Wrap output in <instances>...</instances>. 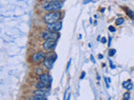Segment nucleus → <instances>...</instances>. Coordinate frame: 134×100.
Instances as JSON below:
<instances>
[{
    "instance_id": "f257e3e1",
    "label": "nucleus",
    "mask_w": 134,
    "mask_h": 100,
    "mask_svg": "<svg viewBox=\"0 0 134 100\" xmlns=\"http://www.w3.org/2000/svg\"><path fill=\"white\" fill-rule=\"evenodd\" d=\"M63 7V2L61 0H51L49 2H46L44 4V10L49 12H55L62 9Z\"/></svg>"
},
{
    "instance_id": "1a4fd4ad",
    "label": "nucleus",
    "mask_w": 134,
    "mask_h": 100,
    "mask_svg": "<svg viewBox=\"0 0 134 100\" xmlns=\"http://www.w3.org/2000/svg\"><path fill=\"white\" fill-rule=\"evenodd\" d=\"M33 94L35 95V96H48L49 92L44 89H37L33 92Z\"/></svg>"
},
{
    "instance_id": "412c9836",
    "label": "nucleus",
    "mask_w": 134,
    "mask_h": 100,
    "mask_svg": "<svg viewBox=\"0 0 134 100\" xmlns=\"http://www.w3.org/2000/svg\"><path fill=\"white\" fill-rule=\"evenodd\" d=\"M91 2H92V0H84V1H83V4H88V3H91Z\"/></svg>"
},
{
    "instance_id": "2eb2a0df",
    "label": "nucleus",
    "mask_w": 134,
    "mask_h": 100,
    "mask_svg": "<svg viewBox=\"0 0 134 100\" xmlns=\"http://www.w3.org/2000/svg\"><path fill=\"white\" fill-rule=\"evenodd\" d=\"M116 53V50L115 48H112V49H110L109 52H108V55H109L110 57H112L115 55V53Z\"/></svg>"
},
{
    "instance_id": "bb28decb",
    "label": "nucleus",
    "mask_w": 134,
    "mask_h": 100,
    "mask_svg": "<svg viewBox=\"0 0 134 100\" xmlns=\"http://www.w3.org/2000/svg\"><path fill=\"white\" fill-rule=\"evenodd\" d=\"M111 38L109 37V43H108V46L110 47V45H111Z\"/></svg>"
},
{
    "instance_id": "39448f33",
    "label": "nucleus",
    "mask_w": 134,
    "mask_h": 100,
    "mask_svg": "<svg viewBox=\"0 0 134 100\" xmlns=\"http://www.w3.org/2000/svg\"><path fill=\"white\" fill-rule=\"evenodd\" d=\"M61 28H62V23L59 21L55 22V23H53L47 24L48 30L51 32H59V31H60Z\"/></svg>"
},
{
    "instance_id": "f8f14e48",
    "label": "nucleus",
    "mask_w": 134,
    "mask_h": 100,
    "mask_svg": "<svg viewBox=\"0 0 134 100\" xmlns=\"http://www.w3.org/2000/svg\"><path fill=\"white\" fill-rule=\"evenodd\" d=\"M30 100H47V98L46 96H34L31 97L30 98Z\"/></svg>"
},
{
    "instance_id": "c756f323",
    "label": "nucleus",
    "mask_w": 134,
    "mask_h": 100,
    "mask_svg": "<svg viewBox=\"0 0 134 100\" xmlns=\"http://www.w3.org/2000/svg\"><path fill=\"white\" fill-rule=\"evenodd\" d=\"M109 100H111V98H109Z\"/></svg>"
},
{
    "instance_id": "6e6552de",
    "label": "nucleus",
    "mask_w": 134,
    "mask_h": 100,
    "mask_svg": "<svg viewBox=\"0 0 134 100\" xmlns=\"http://www.w3.org/2000/svg\"><path fill=\"white\" fill-rule=\"evenodd\" d=\"M44 56V54L43 52H38V53H34V54L32 55L31 58L34 62H39L41 59H43Z\"/></svg>"
},
{
    "instance_id": "ddd939ff",
    "label": "nucleus",
    "mask_w": 134,
    "mask_h": 100,
    "mask_svg": "<svg viewBox=\"0 0 134 100\" xmlns=\"http://www.w3.org/2000/svg\"><path fill=\"white\" fill-rule=\"evenodd\" d=\"M126 13H127V14L131 18L134 19V12L133 11L131 10V9H127V10H126Z\"/></svg>"
},
{
    "instance_id": "9b49d317",
    "label": "nucleus",
    "mask_w": 134,
    "mask_h": 100,
    "mask_svg": "<svg viewBox=\"0 0 134 100\" xmlns=\"http://www.w3.org/2000/svg\"><path fill=\"white\" fill-rule=\"evenodd\" d=\"M35 86L38 89H45V88H47V84L44 83H43V82L37 83Z\"/></svg>"
},
{
    "instance_id": "4be33fe9",
    "label": "nucleus",
    "mask_w": 134,
    "mask_h": 100,
    "mask_svg": "<svg viewBox=\"0 0 134 100\" xmlns=\"http://www.w3.org/2000/svg\"><path fill=\"white\" fill-rule=\"evenodd\" d=\"M91 62L93 63H96V60H95V58H94L93 55H91Z\"/></svg>"
},
{
    "instance_id": "a211bd4d",
    "label": "nucleus",
    "mask_w": 134,
    "mask_h": 100,
    "mask_svg": "<svg viewBox=\"0 0 134 100\" xmlns=\"http://www.w3.org/2000/svg\"><path fill=\"white\" fill-rule=\"evenodd\" d=\"M100 43H106V39L105 37H102V39H100Z\"/></svg>"
},
{
    "instance_id": "f3484780",
    "label": "nucleus",
    "mask_w": 134,
    "mask_h": 100,
    "mask_svg": "<svg viewBox=\"0 0 134 100\" xmlns=\"http://www.w3.org/2000/svg\"><path fill=\"white\" fill-rule=\"evenodd\" d=\"M108 30H109L110 32H111V33H113V32L116 31V28H115L114 27L112 26V25H111V26L108 27Z\"/></svg>"
},
{
    "instance_id": "20e7f679",
    "label": "nucleus",
    "mask_w": 134,
    "mask_h": 100,
    "mask_svg": "<svg viewBox=\"0 0 134 100\" xmlns=\"http://www.w3.org/2000/svg\"><path fill=\"white\" fill-rule=\"evenodd\" d=\"M42 38L45 40L47 39H53L56 41L60 38V34L57 33L56 32H51V31H45L43 33Z\"/></svg>"
},
{
    "instance_id": "f03ea898",
    "label": "nucleus",
    "mask_w": 134,
    "mask_h": 100,
    "mask_svg": "<svg viewBox=\"0 0 134 100\" xmlns=\"http://www.w3.org/2000/svg\"><path fill=\"white\" fill-rule=\"evenodd\" d=\"M61 18V13L55 11V12H49V13L45 14L44 17V20L47 24L53 23L58 22Z\"/></svg>"
},
{
    "instance_id": "9d476101",
    "label": "nucleus",
    "mask_w": 134,
    "mask_h": 100,
    "mask_svg": "<svg viewBox=\"0 0 134 100\" xmlns=\"http://www.w3.org/2000/svg\"><path fill=\"white\" fill-rule=\"evenodd\" d=\"M132 86H133V85H132L131 80H127L122 83V87H123L124 88H126L127 90H131L132 88Z\"/></svg>"
},
{
    "instance_id": "b1692460",
    "label": "nucleus",
    "mask_w": 134,
    "mask_h": 100,
    "mask_svg": "<svg viewBox=\"0 0 134 100\" xmlns=\"http://www.w3.org/2000/svg\"><path fill=\"white\" fill-rule=\"evenodd\" d=\"M109 62H110V66H111V69H115V66L112 64V62H111V60H110Z\"/></svg>"
},
{
    "instance_id": "423d86ee",
    "label": "nucleus",
    "mask_w": 134,
    "mask_h": 100,
    "mask_svg": "<svg viewBox=\"0 0 134 100\" xmlns=\"http://www.w3.org/2000/svg\"><path fill=\"white\" fill-rule=\"evenodd\" d=\"M56 44V41L53 40V39H47V40L44 41V43H43V48H44V50L46 51H49L50 49L54 48Z\"/></svg>"
},
{
    "instance_id": "aec40b11",
    "label": "nucleus",
    "mask_w": 134,
    "mask_h": 100,
    "mask_svg": "<svg viewBox=\"0 0 134 100\" xmlns=\"http://www.w3.org/2000/svg\"><path fill=\"white\" fill-rule=\"evenodd\" d=\"M71 59H70L69 63H68V65H67V67H66V71L69 70V68H70V66H71Z\"/></svg>"
},
{
    "instance_id": "393cba45",
    "label": "nucleus",
    "mask_w": 134,
    "mask_h": 100,
    "mask_svg": "<svg viewBox=\"0 0 134 100\" xmlns=\"http://www.w3.org/2000/svg\"><path fill=\"white\" fill-rule=\"evenodd\" d=\"M98 58H100V59H102V58H103V55L102 54H99L98 55Z\"/></svg>"
},
{
    "instance_id": "4468645a",
    "label": "nucleus",
    "mask_w": 134,
    "mask_h": 100,
    "mask_svg": "<svg viewBox=\"0 0 134 100\" xmlns=\"http://www.w3.org/2000/svg\"><path fill=\"white\" fill-rule=\"evenodd\" d=\"M124 21H125V20H124L123 18H118L116 20V25H121L124 23Z\"/></svg>"
},
{
    "instance_id": "c85d7f7f",
    "label": "nucleus",
    "mask_w": 134,
    "mask_h": 100,
    "mask_svg": "<svg viewBox=\"0 0 134 100\" xmlns=\"http://www.w3.org/2000/svg\"><path fill=\"white\" fill-rule=\"evenodd\" d=\"M100 36L99 35V36H98V38H97V40H98V41H100Z\"/></svg>"
},
{
    "instance_id": "cd10ccee",
    "label": "nucleus",
    "mask_w": 134,
    "mask_h": 100,
    "mask_svg": "<svg viewBox=\"0 0 134 100\" xmlns=\"http://www.w3.org/2000/svg\"><path fill=\"white\" fill-rule=\"evenodd\" d=\"M71 94L70 93L69 95H68V98H67V100H71Z\"/></svg>"
},
{
    "instance_id": "0eeeda50",
    "label": "nucleus",
    "mask_w": 134,
    "mask_h": 100,
    "mask_svg": "<svg viewBox=\"0 0 134 100\" xmlns=\"http://www.w3.org/2000/svg\"><path fill=\"white\" fill-rule=\"evenodd\" d=\"M39 79L40 82H43L46 84H49L50 83L52 82V78L50 77V75L47 74H39Z\"/></svg>"
},
{
    "instance_id": "a878e982",
    "label": "nucleus",
    "mask_w": 134,
    "mask_h": 100,
    "mask_svg": "<svg viewBox=\"0 0 134 100\" xmlns=\"http://www.w3.org/2000/svg\"><path fill=\"white\" fill-rule=\"evenodd\" d=\"M66 93H67V90L65 92V94H64V100H65V98H66Z\"/></svg>"
},
{
    "instance_id": "dca6fc26",
    "label": "nucleus",
    "mask_w": 134,
    "mask_h": 100,
    "mask_svg": "<svg viewBox=\"0 0 134 100\" xmlns=\"http://www.w3.org/2000/svg\"><path fill=\"white\" fill-rule=\"evenodd\" d=\"M130 99V93L128 92H126L123 94V98H122V100H129Z\"/></svg>"
},
{
    "instance_id": "5701e85b",
    "label": "nucleus",
    "mask_w": 134,
    "mask_h": 100,
    "mask_svg": "<svg viewBox=\"0 0 134 100\" xmlns=\"http://www.w3.org/2000/svg\"><path fill=\"white\" fill-rule=\"evenodd\" d=\"M105 82H106V88H109V83H108L107 78H105Z\"/></svg>"
},
{
    "instance_id": "6ab92c4d",
    "label": "nucleus",
    "mask_w": 134,
    "mask_h": 100,
    "mask_svg": "<svg viewBox=\"0 0 134 100\" xmlns=\"http://www.w3.org/2000/svg\"><path fill=\"white\" fill-rule=\"evenodd\" d=\"M85 76H86V72H82L81 73V77H80V79H83L84 78H85Z\"/></svg>"
},
{
    "instance_id": "7ed1b4c3",
    "label": "nucleus",
    "mask_w": 134,
    "mask_h": 100,
    "mask_svg": "<svg viewBox=\"0 0 134 100\" xmlns=\"http://www.w3.org/2000/svg\"><path fill=\"white\" fill-rule=\"evenodd\" d=\"M56 58H57V56L55 54L47 57V58H44V60L43 61V64H44V66L47 69H51L52 68H53L54 63H55Z\"/></svg>"
}]
</instances>
